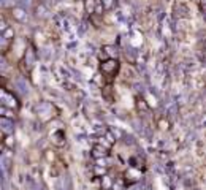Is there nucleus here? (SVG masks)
<instances>
[{
    "label": "nucleus",
    "mask_w": 206,
    "mask_h": 190,
    "mask_svg": "<svg viewBox=\"0 0 206 190\" xmlns=\"http://www.w3.org/2000/svg\"><path fill=\"white\" fill-rule=\"evenodd\" d=\"M7 29H10V27L7 25V22H5V21H2V22H0V30H2V33H3V32H5Z\"/></svg>",
    "instance_id": "obj_10"
},
{
    "label": "nucleus",
    "mask_w": 206,
    "mask_h": 190,
    "mask_svg": "<svg viewBox=\"0 0 206 190\" xmlns=\"http://www.w3.org/2000/svg\"><path fill=\"white\" fill-rule=\"evenodd\" d=\"M92 157L95 160H98V159H105V157L108 155V149L105 146H102V144H95L94 147H92Z\"/></svg>",
    "instance_id": "obj_1"
},
{
    "label": "nucleus",
    "mask_w": 206,
    "mask_h": 190,
    "mask_svg": "<svg viewBox=\"0 0 206 190\" xmlns=\"http://www.w3.org/2000/svg\"><path fill=\"white\" fill-rule=\"evenodd\" d=\"M102 185H103V189H105V190H111V181H109L108 176H103V179H102Z\"/></svg>",
    "instance_id": "obj_7"
},
{
    "label": "nucleus",
    "mask_w": 206,
    "mask_h": 190,
    "mask_svg": "<svg viewBox=\"0 0 206 190\" xmlns=\"http://www.w3.org/2000/svg\"><path fill=\"white\" fill-rule=\"evenodd\" d=\"M5 146L8 147V149H13V147H15V138H13L11 135H8L5 138Z\"/></svg>",
    "instance_id": "obj_6"
},
{
    "label": "nucleus",
    "mask_w": 206,
    "mask_h": 190,
    "mask_svg": "<svg viewBox=\"0 0 206 190\" xmlns=\"http://www.w3.org/2000/svg\"><path fill=\"white\" fill-rule=\"evenodd\" d=\"M102 70H103V73H113V71H116L117 70V60L109 59V60H106V62H103L102 63Z\"/></svg>",
    "instance_id": "obj_2"
},
{
    "label": "nucleus",
    "mask_w": 206,
    "mask_h": 190,
    "mask_svg": "<svg viewBox=\"0 0 206 190\" xmlns=\"http://www.w3.org/2000/svg\"><path fill=\"white\" fill-rule=\"evenodd\" d=\"M13 36H15V30H13L11 27H10V29H7V30L2 33V38H3V40H7V41L13 40Z\"/></svg>",
    "instance_id": "obj_5"
},
{
    "label": "nucleus",
    "mask_w": 206,
    "mask_h": 190,
    "mask_svg": "<svg viewBox=\"0 0 206 190\" xmlns=\"http://www.w3.org/2000/svg\"><path fill=\"white\" fill-rule=\"evenodd\" d=\"M0 114H2V117H5V119H15V109L13 108H8V106H2V109H0Z\"/></svg>",
    "instance_id": "obj_4"
},
{
    "label": "nucleus",
    "mask_w": 206,
    "mask_h": 190,
    "mask_svg": "<svg viewBox=\"0 0 206 190\" xmlns=\"http://www.w3.org/2000/svg\"><path fill=\"white\" fill-rule=\"evenodd\" d=\"M109 132H111L113 135H114V138H117V140H119V138H122V132L119 130V128H111Z\"/></svg>",
    "instance_id": "obj_8"
},
{
    "label": "nucleus",
    "mask_w": 206,
    "mask_h": 190,
    "mask_svg": "<svg viewBox=\"0 0 206 190\" xmlns=\"http://www.w3.org/2000/svg\"><path fill=\"white\" fill-rule=\"evenodd\" d=\"M102 5H103L105 8H111V5H113V0H102Z\"/></svg>",
    "instance_id": "obj_9"
},
{
    "label": "nucleus",
    "mask_w": 206,
    "mask_h": 190,
    "mask_svg": "<svg viewBox=\"0 0 206 190\" xmlns=\"http://www.w3.org/2000/svg\"><path fill=\"white\" fill-rule=\"evenodd\" d=\"M13 17H15L16 21L22 22V21H25L27 13H25V10H22V8H19V7H16V8H13Z\"/></svg>",
    "instance_id": "obj_3"
},
{
    "label": "nucleus",
    "mask_w": 206,
    "mask_h": 190,
    "mask_svg": "<svg viewBox=\"0 0 206 190\" xmlns=\"http://www.w3.org/2000/svg\"><path fill=\"white\" fill-rule=\"evenodd\" d=\"M95 173H97V174H105V173H106V170H105L103 166H98V168H97V171H95Z\"/></svg>",
    "instance_id": "obj_11"
}]
</instances>
